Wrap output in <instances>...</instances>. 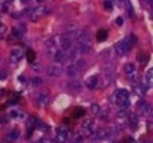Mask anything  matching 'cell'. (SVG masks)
Returning a JSON list of instances; mask_svg holds the SVG:
<instances>
[{"label":"cell","mask_w":153,"mask_h":143,"mask_svg":"<svg viewBox=\"0 0 153 143\" xmlns=\"http://www.w3.org/2000/svg\"><path fill=\"white\" fill-rule=\"evenodd\" d=\"M112 101L116 102L119 106H121V109L126 110L130 104H131V100H130V94L127 90L125 89H120V90H116L112 95Z\"/></svg>","instance_id":"6da1fadb"},{"label":"cell","mask_w":153,"mask_h":143,"mask_svg":"<svg viewBox=\"0 0 153 143\" xmlns=\"http://www.w3.org/2000/svg\"><path fill=\"white\" fill-rule=\"evenodd\" d=\"M135 42H136L135 35H130L128 37L122 39L116 46H115V50H116L119 56H125L132 48V46H133V43H135Z\"/></svg>","instance_id":"7a4b0ae2"},{"label":"cell","mask_w":153,"mask_h":143,"mask_svg":"<svg viewBox=\"0 0 153 143\" xmlns=\"http://www.w3.org/2000/svg\"><path fill=\"white\" fill-rule=\"evenodd\" d=\"M52 13V7L51 6H38L37 9L32 10L31 13V19L32 20H37L41 16H47Z\"/></svg>","instance_id":"3957f363"},{"label":"cell","mask_w":153,"mask_h":143,"mask_svg":"<svg viewBox=\"0 0 153 143\" xmlns=\"http://www.w3.org/2000/svg\"><path fill=\"white\" fill-rule=\"evenodd\" d=\"M137 110H138V113L142 116H149L151 112H152V107L149 105L145 101H140L138 105H137Z\"/></svg>","instance_id":"277c9868"},{"label":"cell","mask_w":153,"mask_h":143,"mask_svg":"<svg viewBox=\"0 0 153 143\" xmlns=\"http://www.w3.org/2000/svg\"><path fill=\"white\" fill-rule=\"evenodd\" d=\"M46 73L51 78H58L62 74V68L59 65H48L46 69Z\"/></svg>","instance_id":"5b68a950"},{"label":"cell","mask_w":153,"mask_h":143,"mask_svg":"<svg viewBox=\"0 0 153 143\" xmlns=\"http://www.w3.org/2000/svg\"><path fill=\"white\" fill-rule=\"evenodd\" d=\"M72 41H73V39L68 33L62 35L61 36V47H62V50L63 51H69L72 48Z\"/></svg>","instance_id":"8992f818"},{"label":"cell","mask_w":153,"mask_h":143,"mask_svg":"<svg viewBox=\"0 0 153 143\" xmlns=\"http://www.w3.org/2000/svg\"><path fill=\"white\" fill-rule=\"evenodd\" d=\"M76 41H78V44H89L90 46V35L87 30H82L79 32V36L78 39H76Z\"/></svg>","instance_id":"52a82bcc"},{"label":"cell","mask_w":153,"mask_h":143,"mask_svg":"<svg viewBox=\"0 0 153 143\" xmlns=\"http://www.w3.org/2000/svg\"><path fill=\"white\" fill-rule=\"evenodd\" d=\"M35 100H36V104L38 105V106H41V107L47 106V105H48V101H50L48 95H46V94H43V93L37 94L36 98H35Z\"/></svg>","instance_id":"ba28073f"},{"label":"cell","mask_w":153,"mask_h":143,"mask_svg":"<svg viewBox=\"0 0 153 143\" xmlns=\"http://www.w3.org/2000/svg\"><path fill=\"white\" fill-rule=\"evenodd\" d=\"M125 73L127 74L128 79H131V80H135L137 78V75H136V67L133 65L132 63H128V64L125 65Z\"/></svg>","instance_id":"9c48e42d"},{"label":"cell","mask_w":153,"mask_h":143,"mask_svg":"<svg viewBox=\"0 0 153 143\" xmlns=\"http://www.w3.org/2000/svg\"><path fill=\"white\" fill-rule=\"evenodd\" d=\"M26 31V27L25 25H20V26H16L13 28V31H11V36H14V39H21V37L24 36Z\"/></svg>","instance_id":"30bf717a"},{"label":"cell","mask_w":153,"mask_h":143,"mask_svg":"<svg viewBox=\"0 0 153 143\" xmlns=\"http://www.w3.org/2000/svg\"><path fill=\"white\" fill-rule=\"evenodd\" d=\"M10 58H11V62H13V63H17L22 58V52H21V50L13 48V51L10 52Z\"/></svg>","instance_id":"8fae6325"},{"label":"cell","mask_w":153,"mask_h":143,"mask_svg":"<svg viewBox=\"0 0 153 143\" xmlns=\"http://www.w3.org/2000/svg\"><path fill=\"white\" fill-rule=\"evenodd\" d=\"M65 72H67V75H68V77L75 78L76 74H78V72H79V69H78V67H76L75 64H69L68 67H67Z\"/></svg>","instance_id":"7c38bea8"},{"label":"cell","mask_w":153,"mask_h":143,"mask_svg":"<svg viewBox=\"0 0 153 143\" xmlns=\"http://www.w3.org/2000/svg\"><path fill=\"white\" fill-rule=\"evenodd\" d=\"M98 84H99V78H98V75H91V77L87 80V87L89 89H95L98 87Z\"/></svg>","instance_id":"4fadbf2b"},{"label":"cell","mask_w":153,"mask_h":143,"mask_svg":"<svg viewBox=\"0 0 153 143\" xmlns=\"http://www.w3.org/2000/svg\"><path fill=\"white\" fill-rule=\"evenodd\" d=\"M133 91H135L138 96H143L147 91V88L145 84H136L135 87H133Z\"/></svg>","instance_id":"5bb4252c"},{"label":"cell","mask_w":153,"mask_h":143,"mask_svg":"<svg viewBox=\"0 0 153 143\" xmlns=\"http://www.w3.org/2000/svg\"><path fill=\"white\" fill-rule=\"evenodd\" d=\"M53 58H54V61H56L57 63H62V62H64V61L67 59V53H65V51H63V50H58Z\"/></svg>","instance_id":"9a60e30c"},{"label":"cell","mask_w":153,"mask_h":143,"mask_svg":"<svg viewBox=\"0 0 153 143\" xmlns=\"http://www.w3.org/2000/svg\"><path fill=\"white\" fill-rule=\"evenodd\" d=\"M145 82H146L147 85H149V87H153V68H151V69L146 73Z\"/></svg>","instance_id":"2e32d148"},{"label":"cell","mask_w":153,"mask_h":143,"mask_svg":"<svg viewBox=\"0 0 153 143\" xmlns=\"http://www.w3.org/2000/svg\"><path fill=\"white\" fill-rule=\"evenodd\" d=\"M17 137H19V131L14 130V131H11V132H9L5 138H6L7 142H13V141H15Z\"/></svg>","instance_id":"e0dca14e"},{"label":"cell","mask_w":153,"mask_h":143,"mask_svg":"<svg viewBox=\"0 0 153 143\" xmlns=\"http://www.w3.org/2000/svg\"><path fill=\"white\" fill-rule=\"evenodd\" d=\"M67 138H68V135H62V133H58L54 137V142L56 143H65L67 142Z\"/></svg>","instance_id":"ac0fdd59"},{"label":"cell","mask_w":153,"mask_h":143,"mask_svg":"<svg viewBox=\"0 0 153 143\" xmlns=\"http://www.w3.org/2000/svg\"><path fill=\"white\" fill-rule=\"evenodd\" d=\"M106 37H108V32L105 31V30H99V31H98V33H97V40H98L99 42L105 41V40H106Z\"/></svg>","instance_id":"d6986e66"},{"label":"cell","mask_w":153,"mask_h":143,"mask_svg":"<svg viewBox=\"0 0 153 143\" xmlns=\"http://www.w3.org/2000/svg\"><path fill=\"white\" fill-rule=\"evenodd\" d=\"M78 48H79V53L80 54H87L90 52L91 47L89 44H78Z\"/></svg>","instance_id":"ffe728a7"},{"label":"cell","mask_w":153,"mask_h":143,"mask_svg":"<svg viewBox=\"0 0 153 143\" xmlns=\"http://www.w3.org/2000/svg\"><path fill=\"white\" fill-rule=\"evenodd\" d=\"M94 135H95V137H97V138H105L108 136V131L105 128H101V130L97 131V133H94Z\"/></svg>","instance_id":"44dd1931"},{"label":"cell","mask_w":153,"mask_h":143,"mask_svg":"<svg viewBox=\"0 0 153 143\" xmlns=\"http://www.w3.org/2000/svg\"><path fill=\"white\" fill-rule=\"evenodd\" d=\"M26 58H27V61L30 62V63H32L35 61V52L32 50H28L26 52Z\"/></svg>","instance_id":"7402d4cb"},{"label":"cell","mask_w":153,"mask_h":143,"mask_svg":"<svg viewBox=\"0 0 153 143\" xmlns=\"http://www.w3.org/2000/svg\"><path fill=\"white\" fill-rule=\"evenodd\" d=\"M147 61H148V56H147L146 53H140V54H138V62H140L141 64H146Z\"/></svg>","instance_id":"603a6c76"},{"label":"cell","mask_w":153,"mask_h":143,"mask_svg":"<svg viewBox=\"0 0 153 143\" xmlns=\"http://www.w3.org/2000/svg\"><path fill=\"white\" fill-rule=\"evenodd\" d=\"M42 83H43V80L41 78H38V77H33L31 79V84L33 85V87H40V85H42Z\"/></svg>","instance_id":"cb8c5ba5"},{"label":"cell","mask_w":153,"mask_h":143,"mask_svg":"<svg viewBox=\"0 0 153 143\" xmlns=\"http://www.w3.org/2000/svg\"><path fill=\"white\" fill-rule=\"evenodd\" d=\"M75 65L78 67V69H79V70H82V69H84V68H85V65H87V62H85V59L80 58V59H78V61H76Z\"/></svg>","instance_id":"d4e9b609"},{"label":"cell","mask_w":153,"mask_h":143,"mask_svg":"<svg viewBox=\"0 0 153 143\" xmlns=\"http://www.w3.org/2000/svg\"><path fill=\"white\" fill-rule=\"evenodd\" d=\"M83 115H84V110L80 109V107L75 109L74 112H73V117H75V119H79V117H82Z\"/></svg>","instance_id":"484cf974"},{"label":"cell","mask_w":153,"mask_h":143,"mask_svg":"<svg viewBox=\"0 0 153 143\" xmlns=\"http://www.w3.org/2000/svg\"><path fill=\"white\" fill-rule=\"evenodd\" d=\"M137 116L135 115V113H131V115H130V123H131V125L133 126V128H136L137 127Z\"/></svg>","instance_id":"4316f807"},{"label":"cell","mask_w":153,"mask_h":143,"mask_svg":"<svg viewBox=\"0 0 153 143\" xmlns=\"http://www.w3.org/2000/svg\"><path fill=\"white\" fill-rule=\"evenodd\" d=\"M91 112L94 113V115H99V113L101 112V110H100V107H99V105L93 104V105H91Z\"/></svg>","instance_id":"83f0119b"},{"label":"cell","mask_w":153,"mask_h":143,"mask_svg":"<svg viewBox=\"0 0 153 143\" xmlns=\"http://www.w3.org/2000/svg\"><path fill=\"white\" fill-rule=\"evenodd\" d=\"M104 6L106 10H112V3L110 1V0H106V1L104 3Z\"/></svg>","instance_id":"f1b7e54d"},{"label":"cell","mask_w":153,"mask_h":143,"mask_svg":"<svg viewBox=\"0 0 153 143\" xmlns=\"http://www.w3.org/2000/svg\"><path fill=\"white\" fill-rule=\"evenodd\" d=\"M71 88H73V89H75V90H78V89L80 88V84H79L78 82H73V83H71Z\"/></svg>","instance_id":"f546056e"},{"label":"cell","mask_w":153,"mask_h":143,"mask_svg":"<svg viewBox=\"0 0 153 143\" xmlns=\"http://www.w3.org/2000/svg\"><path fill=\"white\" fill-rule=\"evenodd\" d=\"M6 79V72L5 70H0V80Z\"/></svg>","instance_id":"4dcf8cb0"},{"label":"cell","mask_w":153,"mask_h":143,"mask_svg":"<svg viewBox=\"0 0 153 143\" xmlns=\"http://www.w3.org/2000/svg\"><path fill=\"white\" fill-rule=\"evenodd\" d=\"M17 111H15V110H13V111H10V117H13V119H16L17 117Z\"/></svg>","instance_id":"1f68e13d"},{"label":"cell","mask_w":153,"mask_h":143,"mask_svg":"<svg viewBox=\"0 0 153 143\" xmlns=\"http://www.w3.org/2000/svg\"><path fill=\"white\" fill-rule=\"evenodd\" d=\"M116 24H117V26H121V25L123 24L122 17H117V19H116Z\"/></svg>","instance_id":"d6a6232c"},{"label":"cell","mask_w":153,"mask_h":143,"mask_svg":"<svg viewBox=\"0 0 153 143\" xmlns=\"http://www.w3.org/2000/svg\"><path fill=\"white\" fill-rule=\"evenodd\" d=\"M0 32H5V26L4 25H0Z\"/></svg>","instance_id":"836d02e7"},{"label":"cell","mask_w":153,"mask_h":143,"mask_svg":"<svg viewBox=\"0 0 153 143\" xmlns=\"http://www.w3.org/2000/svg\"><path fill=\"white\" fill-rule=\"evenodd\" d=\"M0 122H3V123H6V119H0Z\"/></svg>","instance_id":"e575fe53"},{"label":"cell","mask_w":153,"mask_h":143,"mask_svg":"<svg viewBox=\"0 0 153 143\" xmlns=\"http://www.w3.org/2000/svg\"><path fill=\"white\" fill-rule=\"evenodd\" d=\"M37 143H47V141H40V142H37Z\"/></svg>","instance_id":"d590c367"},{"label":"cell","mask_w":153,"mask_h":143,"mask_svg":"<svg viewBox=\"0 0 153 143\" xmlns=\"http://www.w3.org/2000/svg\"><path fill=\"white\" fill-rule=\"evenodd\" d=\"M148 1H149V4H151V6L153 5V0H148Z\"/></svg>","instance_id":"8d00e7d4"},{"label":"cell","mask_w":153,"mask_h":143,"mask_svg":"<svg viewBox=\"0 0 153 143\" xmlns=\"http://www.w3.org/2000/svg\"><path fill=\"white\" fill-rule=\"evenodd\" d=\"M21 1H24V3H27V1H28V0H21Z\"/></svg>","instance_id":"74e56055"},{"label":"cell","mask_w":153,"mask_h":143,"mask_svg":"<svg viewBox=\"0 0 153 143\" xmlns=\"http://www.w3.org/2000/svg\"><path fill=\"white\" fill-rule=\"evenodd\" d=\"M47 143H53V142H52V141H47ZM54 143H56V142H54Z\"/></svg>","instance_id":"f35d334b"},{"label":"cell","mask_w":153,"mask_h":143,"mask_svg":"<svg viewBox=\"0 0 153 143\" xmlns=\"http://www.w3.org/2000/svg\"><path fill=\"white\" fill-rule=\"evenodd\" d=\"M152 13H153V5H152Z\"/></svg>","instance_id":"ab89813d"},{"label":"cell","mask_w":153,"mask_h":143,"mask_svg":"<svg viewBox=\"0 0 153 143\" xmlns=\"http://www.w3.org/2000/svg\"><path fill=\"white\" fill-rule=\"evenodd\" d=\"M37 1H42V0H37Z\"/></svg>","instance_id":"60d3db41"},{"label":"cell","mask_w":153,"mask_h":143,"mask_svg":"<svg viewBox=\"0 0 153 143\" xmlns=\"http://www.w3.org/2000/svg\"><path fill=\"white\" fill-rule=\"evenodd\" d=\"M74 143H80V142H74Z\"/></svg>","instance_id":"b9f144b4"}]
</instances>
